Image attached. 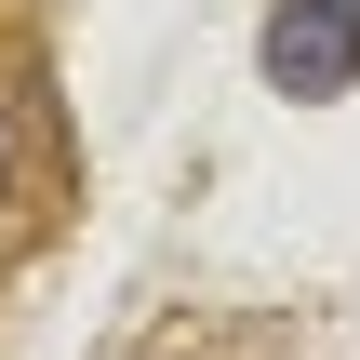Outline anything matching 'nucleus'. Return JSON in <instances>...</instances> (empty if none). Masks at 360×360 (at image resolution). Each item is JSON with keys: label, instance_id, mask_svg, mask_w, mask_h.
<instances>
[{"label": "nucleus", "instance_id": "1", "mask_svg": "<svg viewBox=\"0 0 360 360\" xmlns=\"http://www.w3.org/2000/svg\"><path fill=\"white\" fill-rule=\"evenodd\" d=\"M67 214V120H53V67L27 40V13L0 0V267Z\"/></svg>", "mask_w": 360, "mask_h": 360}, {"label": "nucleus", "instance_id": "2", "mask_svg": "<svg viewBox=\"0 0 360 360\" xmlns=\"http://www.w3.org/2000/svg\"><path fill=\"white\" fill-rule=\"evenodd\" d=\"M267 80L281 94H347L360 80V0H281L267 13Z\"/></svg>", "mask_w": 360, "mask_h": 360}]
</instances>
